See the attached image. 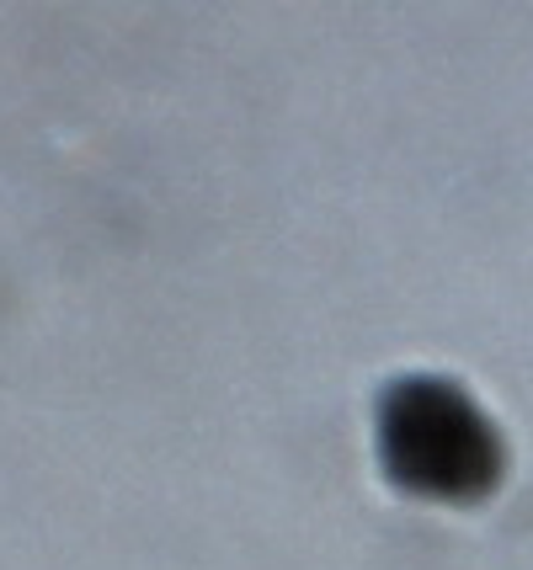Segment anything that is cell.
Wrapping results in <instances>:
<instances>
[{
  "mask_svg": "<svg viewBox=\"0 0 533 570\" xmlns=\"http://www.w3.org/2000/svg\"><path fill=\"white\" fill-rule=\"evenodd\" d=\"M379 453L395 485L432 501H481L502 480V443L448 379H401L379 405Z\"/></svg>",
  "mask_w": 533,
  "mask_h": 570,
  "instance_id": "cell-1",
  "label": "cell"
}]
</instances>
